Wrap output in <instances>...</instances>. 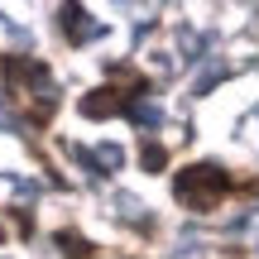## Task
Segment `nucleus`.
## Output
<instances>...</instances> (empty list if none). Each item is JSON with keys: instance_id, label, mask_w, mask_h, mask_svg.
Returning <instances> with one entry per match:
<instances>
[{"instance_id": "1", "label": "nucleus", "mask_w": 259, "mask_h": 259, "mask_svg": "<svg viewBox=\"0 0 259 259\" xmlns=\"http://www.w3.org/2000/svg\"><path fill=\"white\" fill-rule=\"evenodd\" d=\"M226 192H231V173L221 163H187L173 178V197L187 211H211V206H221Z\"/></svg>"}, {"instance_id": "2", "label": "nucleus", "mask_w": 259, "mask_h": 259, "mask_svg": "<svg viewBox=\"0 0 259 259\" xmlns=\"http://www.w3.org/2000/svg\"><path fill=\"white\" fill-rule=\"evenodd\" d=\"M77 111H82L87 120H111V115L130 111V92H115V87H96V92H87L82 101H77Z\"/></svg>"}, {"instance_id": "3", "label": "nucleus", "mask_w": 259, "mask_h": 259, "mask_svg": "<svg viewBox=\"0 0 259 259\" xmlns=\"http://www.w3.org/2000/svg\"><path fill=\"white\" fill-rule=\"evenodd\" d=\"M0 72H5V82H34V96H38V87H48V67L38 58H24V53H5Z\"/></svg>"}, {"instance_id": "4", "label": "nucleus", "mask_w": 259, "mask_h": 259, "mask_svg": "<svg viewBox=\"0 0 259 259\" xmlns=\"http://www.w3.org/2000/svg\"><path fill=\"white\" fill-rule=\"evenodd\" d=\"M58 19H63V34L72 38V44H92V38L101 34V24H96L82 5H63V10H58Z\"/></svg>"}, {"instance_id": "5", "label": "nucleus", "mask_w": 259, "mask_h": 259, "mask_svg": "<svg viewBox=\"0 0 259 259\" xmlns=\"http://www.w3.org/2000/svg\"><path fill=\"white\" fill-rule=\"evenodd\" d=\"M53 240H58V250H63L67 259H92V240H87V235H77V231H58Z\"/></svg>"}, {"instance_id": "6", "label": "nucleus", "mask_w": 259, "mask_h": 259, "mask_svg": "<svg viewBox=\"0 0 259 259\" xmlns=\"http://www.w3.org/2000/svg\"><path fill=\"white\" fill-rule=\"evenodd\" d=\"M139 163H144V173H163V168H168V149L149 139V144L139 149Z\"/></svg>"}, {"instance_id": "7", "label": "nucleus", "mask_w": 259, "mask_h": 259, "mask_svg": "<svg viewBox=\"0 0 259 259\" xmlns=\"http://www.w3.org/2000/svg\"><path fill=\"white\" fill-rule=\"evenodd\" d=\"M130 120H135V125H144V130H154L158 120H163V111H158V106H149V101H130Z\"/></svg>"}, {"instance_id": "8", "label": "nucleus", "mask_w": 259, "mask_h": 259, "mask_svg": "<svg viewBox=\"0 0 259 259\" xmlns=\"http://www.w3.org/2000/svg\"><path fill=\"white\" fill-rule=\"evenodd\" d=\"M120 163H125V149L120 144H101V149H96V168H101V173H115Z\"/></svg>"}, {"instance_id": "9", "label": "nucleus", "mask_w": 259, "mask_h": 259, "mask_svg": "<svg viewBox=\"0 0 259 259\" xmlns=\"http://www.w3.org/2000/svg\"><path fill=\"white\" fill-rule=\"evenodd\" d=\"M221 77H226V67H221V63H216V67H206V72L197 77V96H202V92H211V87L221 82Z\"/></svg>"}, {"instance_id": "10", "label": "nucleus", "mask_w": 259, "mask_h": 259, "mask_svg": "<svg viewBox=\"0 0 259 259\" xmlns=\"http://www.w3.org/2000/svg\"><path fill=\"white\" fill-rule=\"evenodd\" d=\"M10 125H15V120H10V115H5V111H0V130H10Z\"/></svg>"}, {"instance_id": "11", "label": "nucleus", "mask_w": 259, "mask_h": 259, "mask_svg": "<svg viewBox=\"0 0 259 259\" xmlns=\"http://www.w3.org/2000/svg\"><path fill=\"white\" fill-rule=\"evenodd\" d=\"M0 245H5V231H0Z\"/></svg>"}]
</instances>
